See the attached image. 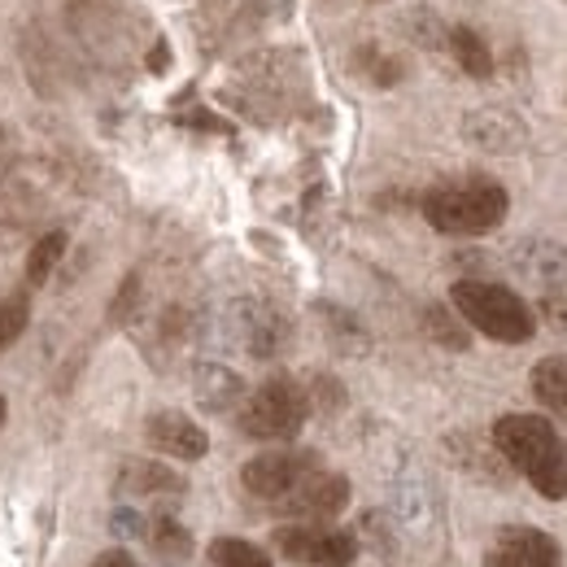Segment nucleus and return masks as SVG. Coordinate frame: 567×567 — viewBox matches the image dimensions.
Instances as JSON below:
<instances>
[{"mask_svg": "<svg viewBox=\"0 0 567 567\" xmlns=\"http://www.w3.org/2000/svg\"><path fill=\"white\" fill-rule=\"evenodd\" d=\"M118 489H123V494H184V481H179L171 467L132 458V463H123V472H118Z\"/></svg>", "mask_w": 567, "mask_h": 567, "instance_id": "10", "label": "nucleus"}, {"mask_svg": "<svg viewBox=\"0 0 567 567\" xmlns=\"http://www.w3.org/2000/svg\"><path fill=\"white\" fill-rule=\"evenodd\" d=\"M497 454L528 476L542 497H567V450L550 420L542 415H502L494 424Z\"/></svg>", "mask_w": 567, "mask_h": 567, "instance_id": "1", "label": "nucleus"}, {"mask_svg": "<svg viewBox=\"0 0 567 567\" xmlns=\"http://www.w3.org/2000/svg\"><path fill=\"white\" fill-rule=\"evenodd\" d=\"M424 323H427V332L441 341V346H450V350H467V332L441 310V306H427V315H424Z\"/></svg>", "mask_w": 567, "mask_h": 567, "instance_id": "18", "label": "nucleus"}, {"mask_svg": "<svg viewBox=\"0 0 567 567\" xmlns=\"http://www.w3.org/2000/svg\"><path fill=\"white\" fill-rule=\"evenodd\" d=\"M144 436H148V445H153L157 454H171V458H206V450H210L206 427L193 424V420L179 415V411H157V415H148Z\"/></svg>", "mask_w": 567, "mask_h": 567, "instance_id": "9", "label": "nucleus"}, {"mask_svg": "<svg viewBox=\"0 0 567 567\" xmlns=\"http://www.w3.org/2000/svg\"><path fill=\"white\" fill-rule=\"evenodd\" d=\"M62 254H66V231H49V236H40V240H35V249L27 254V280L44 284L53 271H58Z\"/></svg>", "mask_w": 567, "mask_h": 567, "instance_id": "15", "label": "nucleus"}, {"mask_svg": "<svg viewBox=\"0 0 567 567\" xmlns=\"http://www.w3.org/2000/svg\"><path fill=\"white\" fill-rule=\"evenodd\" d=\"M424 218L445 236H485L506 218V188L494 179L441 184L424 197Z\"/></svg>", "mask_w": 567, "mask_h": 567, "instance_id": "3", "label": "nucleus"}, {"mask_svg": "<svg viewBox=\"0 0 567 567\" xmlns=\"http://www.w3.org/2000/svg\"><path fill=\"white\" fill-rule=\"evenodd\" d=\"M346 502H350V481L319 467V472H310L292 494L280 497L276 506H280L284 515H297L301 524H319V519L346 511Z\"/></svg>", "mask_w": 567, "mask_h": 567, "instance_id": "7", "label": "nucleus"}, {"mask_svg": "<svg viewBox=\"0 0 567 567\" xmlns=\"http://www.w3.org/2000/svg\"><path fill=\"white\" fill-rule=\"evenodd\" d=\"M306 415H310L306 389L288 375H271L240 406V432L254 441H292L306 424Z\"/></svg>", "mask_w": 567, "mask_h": 567, "instance_id": "4", "label": "nucleus"}, {"mask_svg": "<svg viewBox=\"0 0 567 567\" xmlns=\"http://www.w3.org/2000/svg\"><path fill=\"white\" fill-rule=\"evenodd\" d=\"M485 567H564L555 537L537 528H502Z\"/></svg>", "mask_w": 567, "mask_h": 567, "instance_id": "8", "label": "nucleus"}, {"mask_svg": "<svg viewBox=\"0 0 567 567\" xmlns=\"http://www.w3.org/2000/svg\"><path fill=\"white\" fill-rule=\"evenodd\" d=\"M0 424H4V398H0Z\"/></svg>", "mask_w": 567, "mask_h": 567, "instance_id": "20", "label": "nucleus"}, {"mask_svg": "<svg viewBox=\"0 0 567 567\" xmlns=\"http://www.w3.org/2000/svg\"><path fill=\"white\" fill-rule=\"evenodd\" d=\"M27 323H31V297H27V292L4 297V301H0V354L27 332Z\"/></svg>", "mask_w": 567, "mask_h": 567, "instance_id": "17", "label": "nucleus"}, {"mask_svg": "<svg viewBox=\"0 0 567 567\" xmlns=\"http://www.w3.org/2000/svg\"><path fill=\"white\" fill-rule=\"evenodd\" d=\"M148 542H153V550H157L162 559H184V555L193 550L188 528H184V524H175L171 515H157V519L148 524Z\"/></svg>", "mask_w": 567, "mask_h": 567, "instance_id": "16", "label": "nucleus"}, {"mask_svg": "<svg viewBox=\"0 0 567 567\" xmlns=\"http://www.w3.org/2000/svg\"><path fill=\"white\" fill-rule=\"evenodd\" d=\"M245 315H249V323H245V341H249V350L254 354H276L284 346V337H288V328H284V319L276 310H267V306H245Z\"/></svg>", "mask_w": 567, "mask_h": 567, "instance_id": "12", "label": "nucleus"}, {"mask_svg": "<svg viewBox=\"0 0 567 567\" xmlns=\"http://www.w3.org/2000/svg\"><path fill=\"white\" fill-rule=\"evenodd\" d=\"M450 301H454V310H458L476 332H485L489 341H502V346H524V341H533V332H537L533 310H528V306L519 301V292H511L506 284L458 280L450 288Z\"/></svg>", "mask_w": 567, "mask_h": 567, "instance_id": "2", "label": "nucleus"}, {"mask_svg": "<svg viewBox=\"0 0 567 567\" xmlns=\"http://www.w3.org/2000/svg\"><path fill=\"white\" fill-rule=\"evenodd\" d=\"M533 393L546 411L567 415V358H542L533 367Z\"/></svg>", "mask_w": 567, "mask_h": 567, "instance_id": "11", "label": "nucleus"}, {"mask_svg": "<svg viewBox=\"0 0 567 567\" xmlns=\"http://www.w3.org/2000/svg\"><path fill=\"white\" fill-rule=\"evenodd\" d=\"M310 472H319V458L310 450H267L258 458L245 463L240 481L254 497H267V502H280L288 497Z\"/></svg>", "mask_w": 567, "mask_h": 567, "instance_id": "6", "label": "nucleus"}, {"mask_svg": "<svg viewBox=\"0 0 567 567\" xmlns=\"http://www.w3.org/2000/svg\"><path fill=\"white\" fill-rule=\"evenodd\" d=\"M450 49H454L458 66L472 74V79H489V74H494V58H489L485 40H481L472 27H454V31H450Z\"/></svg>", "mask_w": 567, "mask_h": 567, "instance_id": "13", "label": "nucleus"}, {"mask_svg": "<svg viewBox=\"0 0 567 567\" xmlns=\"http://www.w3.org/2000/svg\"><path fill=\"white\" fill-rule=\"evenodd\" d=\"M271 546L284 559L310 567H350L358 555V542L346 528H328V524H284L276 528Z\"/></svg>", "mask_w": 567, "mask_h": 567, "instance_id": "5", "label": "nucleus"}, {"mask_svg": "<svg viewBox=\"0 0 567 567\" xmlns=\"http://www.w3.org/2000/svg\"><path fill=\"white\" fill-rule=\"evenodd\" d=\"M92 567H141V564H136L127 550H105V555H101Z\"/></svg>", "mask_w": 567, "mask_h": 567, "instance_id": "19", "label": "nucleus"}, {"mask_svg": "<svg viewBox=\"0 0 567 567\" xmlns=\"http://www.w3.org/2000/svg\"><path fill=\"white\" fill-rule=\"evenodd\" d=\"M210 564L214 567H271V555L254 542H240V537H218L210 546Z\"/></svg>", "mask_w": 567, "mask_h": 567, "instance_id": "14", "label": "nucleus"}]
</instances>
